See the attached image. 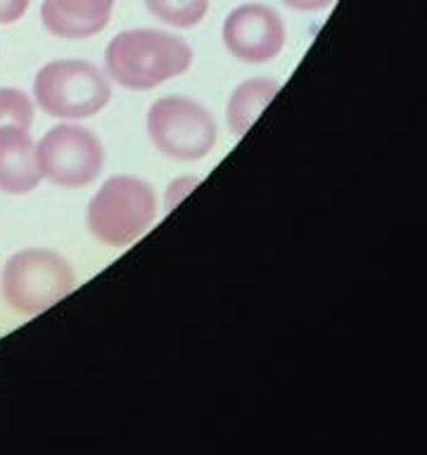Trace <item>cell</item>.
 Instances as JSON below:
<instances>
[{
	"mask_svg": "<svg viewBox=\"0 0 427 455\" xmlns=\"http://www.w3.org/2000/svg\"><path fill=\"white\" fill-rule=\"evenodd\" d=\"M31 0H0V24H14L27 14Z\"/></svg>",
	"mask_w": 427,
	"mask_h": 455,
	"instance_id": "obj_14",
	"label": "cell"
},
{
	"mask_svg": "<svg viewBox=\"0 0 427 455\" xmlns=\"http://www.w3.org/2000/svg\"><path fill=\"white\" fill-rule=\"evenodd\" d=\"M280 91V84L276 78L256 76L242 81L228 98L226 105V121L230 133L235 138H242L247 133L252 124L259 119V114L269 107V102L278 95Z\"/></svg>",
	"mask_w": 427,
	"mask_h": 455,
	"instance_id": "obj_10",
	"label": "cell"
},
{
	"mask_svg": "<svg viewBox=\"0 0 427 455\" xmlns=\"http://www.w3.org/2000/svg\"><path fill=\"white\" fill-rule=\"evenodd\" d=\"M34 105L60 121H84L112 100V81L85 60H52L34 78Z\"/></svg>",
	"mask_w": 427,
	"mask_h": 455,
	"instance_id": "obj_3",
	"label": "cell"
},
{
	"mask_svg": "<svg viewBox=\"0 0 427 455\" xmlns=\"http://www.w3.org/2000/svg\"><path fill=\"white\" fill-rule=\"evenodd\" d=\"M221 38L235 60L245 64H266L283 52L287 31L283 17L273 7L245 3L228 12Z\"/></svg>",
	"mask_w": 427,
	"mask_h": 455,
	"instance_id": "obj_7",
	"label": "cell"
},
{
	"mask_svg": "<svg viewBox=\"0 0 427 455\" xmlns=\"http://www.w3.org/2000/svg\"><path fill=\"white\" fill-rule=\"evenodd\" d=\"M77 290V273L62 254L45 247L14 251L0 273L5 304L24 315L48 311Z\"/></svg>",
	"mask_w": 427,
	"mask_h": 455,
	"instance_id": "obj_4",
	"label": "cell"
},
{
	"mask_svg": "<svg viewBox=\"0 0 427 455\" xmlns=\"http://www.w3.org/2000/svg\"><path fill=\"white\" fill-rule=\"evenodd\" d=\"M36 105L21 88H0V128H24L31 131Z\"/></svg>",
	"mask_w": 427,
	"mask_h": 455,
	"instance_id": "obj_12",
	"label": "cell"
},
{
	"mask_svg": "<svg viewBox=\"0 0 427 455\" xmlns=\"http://www.w3.org/2000/svg\"><path fill=\"white\" fill-rule=\"evenodd\" d=\"M117 0H43L41 24L57 38H93L112 20Z\"/></svg>",
	"mask_w": 427,
	"mask_h": 455,
	"instance_id": "obj_8",
	"label": "cell"
},
{
	"mask_svg": "<svg viewBox=\"0 0 427 455\" xmlns=\"http://www.w3.org/2000/svg\"><path fill=\"white\" fill-rule=\"evenodd\" d=\"M36 142L24 128H0V192L28 195L41 185Z\"/></svg>",
	"mask_w": 427,
	"mask_h": 455,
	"instance_id": "obj_9",
	"label": "cell"
},
{
	"mask_svg": "<svg viewBox=\"0 0 427 455\" xmlns=\"http://www.w3.org/2000/svg\"><path fill=\"white\" fill-rule=\"evenodd\" d=\"M148 12L166 27L192 28L209 12V0H142Z\"/></svg>",
	"mask_w": 427,
	"mask_h": 455,
	"instance_id": "obj_11",
	"label": "cell"
},
{
	"mask_svg": "<svg viewBox=\"0 0 427 455\" xmlns=\"http://www.w3.org/2000/svg\"><path fill=\"white\" fill-rule=\"evenodd\" d=\"M148 138L152 148L173 162H199L214 152L219 126L202 102L185 95H166L148 109Z\"/></svg>",
	"mask_w": 427,
	"mask_h": 455,
	"instance_id": "obj_5",
	"label": "cell"
},
{
	"mask_svg": "<svg viewBox=\"0 0 427 455\" xmlns=\"http://www.w3.org/2000/svg\"><path fill=\"white\" fill-rule=\"evenodd\" d=\"M157 219L155 188L138 176L117 173L100 185L85 209V223L95 242L121 249L148 233Z\"/></svg>",
	"mask_w": 427,
	"mask_h": 455,
	"instance_id": "obj_2",
	"label": "cell"
},
{
	"mask_svg": "<svg viewBox=\"0 0 427 455\" xmlns=\"http://www.w3.org/2000/svg\"><path fill=\"white\" fill-rule=\"evenodd\" d=\"M334 0H283L285 7H290L294 12H320L333 5Z\"/></svg>",
	"mask_w": 427,
	"mask_h": 455,
	"instance_id": "obj_15",
	"label": "cell"
},
{
	"mask_svg": "<svg viewBox=\"0 0 427 455\" xmlns=\"http://www.w3.org/2000/svg\"><path fill=\"white\" fill-rule=\"evenodd\" d=\"M36 159L43 180L77 190L98 180L105 169V148L91 128L64 121L36 142Z\"/></svg>",
	"mask_w": 427,
	"mask_h": 455,
	"instance_id": "obj_6",
	"label": "cell"
},
{
	"mask_svg": "<svg viewBox=\"0 0 427 455\" xmlns=\"http://www.w3.org/2000/svg\"><path fill=\"white\" fill-rule=\"evenodd\" d=\"M190 43L162 28H126L105 50V71L126 91H152L192 67Z\"/></svg>",
	"mask_w": 427,
	"mask_h": 455,
	"instance_id": "obj_1",
	"label": "cell"
},
{
	"mask_svg": "<svg viewBox=\"0 0 427 455\" xmlns=\"http://www.w3.org/2000/svg\"><path fill=\"white\" fill-rule=\"evenodd\" d=\"M199 178L197 176H185V178H176V180H171V185L166 188V212H171L178 202H183L188 195H190L195 188H197Z\"/></svg>",
	"mask_w": 427,
	"mask_h": 455,
	"instance_id": "obj_13",
	"label": "cell"
}]
</instances>
